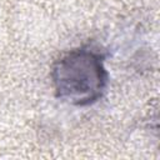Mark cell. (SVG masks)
I'll return each mask as SVG.
<instances>
[{
	"label": "cell",
	"instance_id": "1",
	"mask_svg": "<svg viewBox=\"0 0 160 160\" xmlns=\"http://www.w3.org/2000/svg\"><path fill=\"white\" fill-rule=\"evenodd\" d=\"M51 79L58 98L71 105H90L101 98L106 86L104 58L90 46L71 50L55 61Z\"/></svg>",
	"mask_w": 160,
	"mask_h": 160
}]
</instances>
